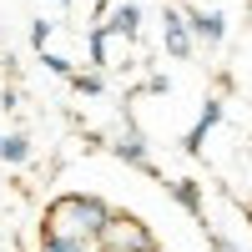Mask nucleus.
<instances>
[{"label":"nucleus","instance_id":"f257e3e1","mask_svg":"<svg viewBox=\"0 0 252 252\" xmlns=\"http://www.w3.org/2000/svg\"><path fill=\"white\" fill-rule=\"evenodd\" d=\"M116 212L111 202H101L91 192H66V197H56L46 202V232L40 237H101V227H106V217Z\"/></svg>","mask_w":252,"mask_h":252},{"label":"nucleus","instance_id":"f03ea898","mask_svg":"<svg viewBox=\"0 0 252 252\" xmlns=\"http://www.w3.org/2000/svg\"><path fill=\"white\" fill-rule=\"evenodd\" d=\"M101 247H126V252H161L157 232L146 227L136 212H111L101 227Z\"/></svg>","mask_w":252,"mask_h":252},{"label":"nucleus","instance_id":"7ed1b4c3","mask_svg":"<svg viewBox=\"0 0 252 252\" xmlns=\"http://www.w3.org/2000/svg\"><path fill=\"white\" fill-rule=\"evenodd\" d=\"M161 40H166V56L172 61H192L197 46H202L192 20H187V10H177V5H166V15H161Z\"/></svg>","mask_w":252,"mask_h":252},{"label":"nucleus","instance_id":"20e7f679","mask_svg":"<svg viewBox=\"0 0 252 252\" xmlns=\"http://www.w3.org/2000/svg\"><path fill=\"white\" fill-rule=\"evenodd\" d=\"M187 10V20H192V31H197V40L202 46H222V35H227V15L222 10H207V5H182Z\"/></svg>","mask_w":252,"mask_h":252},{"label":"nucleus","instance_id":"39448f33","mask_svg":"<svg viewBox=\"0 0 252 252\" xmlns=\"http://www.w3.org/2000/svg\"><path fill=\"white\" fill-rule=\"evenodd\" d=\"M111 152L126 161V166H136V172H146V177H157V161H152V152H146V141H141V131H126L121 141H111Z\"/></svg>","mask_w":252,"mask_h":252},{"label":"nucleus","instance_id":"423d86ee","mask_svg":"<svg viewBox=\"0 0 252 252\" xmlns=\"http://www.w3.org/2000/svg\"><path fill=\"white\" fill-rule=\"evenodd\" d=\"M217 121H222V101H217V96H207V106H202L197 126H192V131L182 136V146H187V152H192V157H202V141H207V131H212Z\"/></svg>","mask_w":252,"mask_h":252},{"label":"nucleus","instance_id":"0eeeda50","mask_svg":"<svg viewBox=\"0 0 252 252\" xmlns=\"http://www.w3.org/2000/svg\"><path fill=\"white\" fill-rule=\"evenodd\" d=\"M106 31H111V35H126V40H136V31H141V10H136V0H116L111 15H106Z\"/></svg>","mask_w":252,"mask_h":252},{"label":"nucleus","instance_id":"6e6552de","mask_svg":"<svg viewBox=\"0 0 252 252\" xmlns=\"http://www.w3.org/2000/svg\"><path fill=\"white\" fill-rule=\"evenodd\" d=\"M166 192H172L182 207H187V212H192L197 222H207V207H202V187L192 182V177H177V182H166Z\"/></svg>","mask_w":252,"mask_h":252},{"label":"nucleus","instance_id":"1a4fd4ad","mask_svg":"<svg viewBox=\"0 0 252 252\" xmlns=\"http://www.w3.org/2000/svg\"><path fill=\"white\" fill-rule=\"evenodd\" d=\"M40 252H101V237H40Z\"/></svg>","mask_w":252,"mask_h":252},{"label":"nucleus","instance_id":"9d476101","mask_svg":"<svg viewBox=\"0 0 252 252\" xmlns=\"http://www.w3.org/2000/svg\"><path fill=\"white\" fill-rule=\"evenodd\" d=\"M71 91H81V96H101V91H106V81H101L96 66H91V71H71Z\"/></svg>","mask_w":252,"mask_h":252},{"label":"nucleus","instance_id":"9b49d317","mask_svg":"<svg viewBox=\"0 0 252 252\" xmlns=\"http://www.w3.org/2000/svg\"><path fill=\"white\" fill-rule=\"evenodd\" d=\"M0 157H5V161H26V157H31V136L10 131L5 141H0Z\"/></svg>","mask_w":252,"mask_h":252},{"label":"nucleus","instance_id":"f8f14e48","mask_svg":"<svg viewBox=\"0 0 252 252\" xmlns=\"http://www.w3.org/2000/svg\"><path fill=\"white\" fill-rule=\"evenodd\" d=\"M51 31H56L51 20H35V26H31V46H35V51H46V40H51Z\"/></svg>","mask_w":252,"mask_h":252},{"label":"nucleus","instance_id":"ddd939ff","mask_svg":"<svg viewBox=\"0 0 252 252\" xmlns=\"http://www.w3.org/2000/svg\"><path fill=\"white\" fill-rule=\"evenodd\" d=\"M101 252H126V247H101Z\"/></svg>","mask_w":252,"mask_h":252},{"label":"nucleus","instance_id":"4468645a","mask_svg":"<svg viewBox=\"0 0 252 252\" xmlns=\"http://www.w3.org/2000/svg\"><path fill=\"white\" fill-rule=\"evenodd\" d=\"M56 5H71V0H56Z\"/></svg>","mask_w":252,"mask_h":252},{"label":"nucleus","instance_id":"2eb2a0df","mask_svg":"<svg viewBox=\"0 0 252 252\" xmlns=\"http://www.w3.org/2000/svg\"><path fill=\"white\" fill-rule=\"evenodd\" d=\"M0 141H5V136H0Z\"/></svg>","mask_w":252,"mask_h":252}]
</instances>
